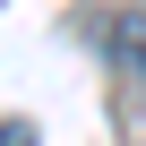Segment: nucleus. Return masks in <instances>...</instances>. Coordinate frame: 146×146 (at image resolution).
I'll return each mask as SVG.
<instances>
[{
  "label": "nucleus",
  "mask_w": 146,
  "mask_h": 146,
  "mask_svg": "<svg viewBox=\"0 0 146 146\" xmlns=\"http://www.w3.org/2000/svg\"><path fill=\"white\" fill-rule=\"evenodd\" d=\"M112 60L146 78V17H112Z\"/></svg>",
  "instance_id": "obj_1"
},
{
  "label": "nucleus",
  "mask_w": 146,
  "mask_h": 146,
  "mask_svg": "<svg viewBox=\"0 0 146 146\" xmlns=\"http://www.w3.org/2000/svg\"><path fill=\"white\" fill-rule=\"evenodd\" d=\"M0 146H35V129H26V120H9V129H0Z\"/></svg>",
  "instance_id": "obj_2"
}]
</instances>
